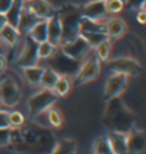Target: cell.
I'll list each match as a JSON object with an SVG mask.
<instances>
[{
    "mask_svg": "<svg viewBox=\"0 0 146 154\" xmlns=\"http://www.w3.org/2000/svg\"><path fill=\"white\" fill-rule=\"evenodd\" d=\"M55 135L50 128L38 125L12 128L11 144L18 154H50L56 145Z\"/></svg>",
    "mask_w": 146,
    "mask_h": 154,
    "instance_id": "cell-1",
    "label": "cell"
},
{
    "mask_svg": "<svg viewBox=\"0 0 146 154\" xmlns=\"http://www.w3.org/2000/svg\"><path fill=\"white\" fill-rule=\"evenodd\" d=\"M106 102L108 104H106L103 122L109 128V131L128 134L131 130L136 127L137 118L135 113L119 98H113Z\"/></svg>",
    "mask_w": 146,
    "mask_h": 154,
    "instance_id": "cell-2",
    "label": "cell"
},
{
    "mask_svg": "<svg viewBox=\"0 0 146 154\" xmlns=\"http://www.w3.org/2000/svg\"><path fill=\"white\" fill-rule=\"evenodd\" d=\"M81 5L77 4H64L58 9V14L62 23V40L60 44L72 41L80 36V22L82 18Z\"/></svg>",
    "mask_w": 146,
    "mask_h": 154,
    "instance_id": "cell-3",
    "label": "cell"
},
{
    "mask_svg": "<svg viewBox=\"0 0 146 154\" xmlns=\"http://www.w3.org/2000/svg\"><path fill=\"white\" fill-rule=\"evenodd\" d=\"M100 69H101V62L99 60V58L96 57L94 49H92L85 57V59L82 60L80 69L75 76V85L80 86L97 79V76L100 75Z\"/></svg>",
    "mask_w": 146,
    "mask_h": 154,
    "instance_id": "cell-4",
    "label": "cell"
},
{
    "mask_svg": "<svg viewBox=\"0 0 146 154\" xmlns=\"http://www.w3.org/2000/svg\"><path fill=\"white\" fill-rule=\"evenodd\" d=\"M58 100V96L54 94L53 90H47V89H41L37 93L31 95L27 100V108L30 116L33 118L38 114L45 113L46 110L53 107Z\"/></svg>",
    "mask_w": 146,
    "mask_h": 154,
    "instance_id": "cell-5",
    "label": "cell"
},
{
    "mask_svg": "<svg viewBox=\"0 0 146 154\" xmlns=\"http://www.w3.org/2000/svg\"><path fill=\"white\" fill-rule=\"evenodd\" d=\"M22 98V90L17 81L11 76H5L0 80V104L7 108H13Z\"/></svg>",
    "mask_w": 146,
    "mask_h": 154,
    "instance_id": "cell-6",
    "label": "cell"
},
{
    "mask_svg": "<svg viewBox=\"0 0 146 154\" xmlns=\"http://www.w3.org/2000/svg\"><path fill=\"white\" fill-rule=\"evenodd\" d=\"M51 57H53V59L50 62V68L54 69L56 73L68 76V77H75L82 63V62L75 60L72 58L67 57L59 48H56V50L54 51V54Z\"/></svg>",
    "mask_w": 146,
    "mask_h": 154,
    "instance_id": "cell-7",
    "label": "cell"
},
{
    "mask_svg": "<svg viewBox=\"0 0 146 154\" xmlns=\"http://www.w3.org/2000/svg\"><path fill=\"white\" fill-rule=\"evenodd\" d=\"M128 86V76L120 72H111L105 81L104 86V99L110 100L119 98Z\"/></svg>",
    "mask_w": 146,
    "mask_h": 154,
    "instance_id": "cell-8",
    "label": "cell"
},
{
    "mask_svg": "<svg viewBox=\"0 0 146 154\" xmlns=\"http://www.w3.org/2000/svg\"><path fill=\"white\" fill-rule=\"evenodd\" d=\"M58 48H59V49L64 53L67 57H69V58H72V59H75V60H78V62L84 60L85 57L92 50L91 45L81 35L77 36L76 38H73L72 41L60 44Z\"/></svg>",
    "mask_w": 146,
    "mask_h": 154,
    "instance_id": "cell-9",
    "label": "cell"
},
{
    "mask_svg": "<svg viewBox=\"0 0 146 154\" xmlns=\"http://www.w3.org/2000/svg\"><path fill=\"white\" fill-rule=\"evenodd\" d=\"M108 67L111 72H120L129 76H137L142 72V67L136 59L131 57H119L115 59H109L108 62Z\"/></svg>",
    "mask_w": 146,
    "mask_h": 154,
    "instance_id": "cell-10",
    "label": "cell"
},
{
    "mask_svg": "<svg viewBox=\"0 0 146 154\" xmlns=\"http://www.w3.org/2000/svg\"><path fill=\"white\" fill-rule=\"evenodd\" d=\"M40 58L37 55V42L31 40L28 36H26V42H24V49L22 51L21 57L14 62V64L24 68V67H32L37 66Z\"/></svg>",
    "mask_w": 146,
    "mask_h": 154,
    "instance_id": "cell-11",
    "label": "cell"
},
{
    "mask_svg": "<svg viewBox=\"0 0 146 154\" xmlns=\"http://www.w3.org/2000/svg\"><path fill=\"white\" fill-rule=\"evenodd\" d=\"M23 7L40 19H49L56 11L47 0H24Z\"/></svg>",
    "mask_w": 146,
    "mask_h": 154,
    "instance_id": "cell-12",
    "label": "cell"
},
{
    "mask_svg": "<svg viewBox=\"0 0 146 154\" xmlns=\"http://www.w3.org/2000/svg\"><path fill=\"white\" fill-rule=\"evenodd\" d=\"M146 139L142 130L132 128L127 134V154H145Z\"/></svg>",
    "mask_w": 146,
    "mask_h": 154,
    "instance_id": "cell-13",
    "label": "cell"
},
{
    "mask_svg": "<svg viewBox=\"0 0 146 154\" xmlns=\"http://www.w3.org/2000/svg\"><path fill=\"white\" fill-rule=\"evenodd\" d=\"M81 13L82 17L92 19V21H101L108 16L104 0H91L81 8Z\"/></svg>",
    "mask_w": 146,
    "mask_h": 154,
    "instance_id": "cell-14",
    "label": "cell"
},
{
    "mask_svg": "<svg viewBox=\"0 0 146 154\" xmlns=\"http://www.w3.org/2000/svg\"><path fill=\"white\" fill-rule=\"evenodd\" d=\"M46 22H47V41L58 48L60 45V40H62V23L59 14H58V9L50 18L46 19Z\"/></svg>",
    "mask_w": 146,
    "mask_h": 154,
    "instance_id": "cell-15",
    "label": "cell"
},
{
    "mask_svg": "<svg viewBox=\"0 0 146 154\" xmlns=\"http://www.w3.org/2000/svg\"><path fill=\"white\" fill-rule=\"evenodd\" d=\"M105 23V31L108 35L109 40H117V38L122 37L127 31V23L119 17H111L106 19Z\"/></svg>",
    "mask_w": 146,
    "mask_h": 154,
    "instance_id": "cell-16",
    "label": "cell"
},
{
    "mask_svg": "<svg viewBox=\"0 0 146 154\" xmlns=\"http://www.w3.org/2000/svg\"><path fill=\"white\" fill-rule=\"evenodd\" d=\"M40 21H41L40 18H37L35 14L28 12L27 9H24V7H23L22 12H21V16H19V19H18L17 31L19 32L21 36H27L28 33H30V31L33 28V26Z\"/></svg>",
    "mask_w": 146,
    "mask_h": 154,
    "instance_id": "cell-17",
    "label": "cell"
},
{
    "mask_svg": "<svg viewBox=\"0 0 146 154\" xmlns=\"http://www.w3.org/2000/svg\"><path fill=\"white\" fill-rule=\"evenodd\" d=\"M113 154H127V134L109 131L106 135Z\"/></svg>",
    "mask_w": 146,
    "mask_h": 154,
    "instance_id": "cell-18",
    "label": "cell"
},
{
    "mask_svg": "<svg viewBox=\"0 0 146 154\" xmlns=\"http://www.w3.org/2000/svg\"><path fill=\"white\" fill-rule=\"evenodd\" d=\"M19 37H21V35L17 31V28L8 25V23L0 30V44L4 48L12 49L16 45V42L19 40Z\"/></svg>",
    "mask_w": 146,
    "mask_h": 154,
    "instance_id": "cell-19",
    "label": "cell"
},
{
    "mask_svg": "<svg viewBox=\"0 0 146 154\" xmlns=\"http://www.w3.org/2000/svg\"><path fill=\"white\" fill-rule=\"evenodd\" d=\"M23 5H24V0H13L11 8H9L8 12L5 13L8 25H11V26L17 28L18 19H19V16H21Z\"/></svg>",
    "mask_w": 146,
    "mask_h": 154,
    "instance_id": "cell-20",
    "label": "cell"
},
{
    "mask_svg": "<svg viewBox=\"0 0 146 154\" xmlns=\"http://www.w3.org/2000/svg\"><path fill=\"white\" fill-rule=\"evenodd\" d=\"M44 67L40 66H32V67H24L22 68V73L24 75V79L32 86H40L41 75H42Z\"/></svg>",
    "mask_w": 146,
    "mask_h": 154,
    "instance_id": "cell-21",
    "label": "cell"
},
{
    "mask_svg": "<svg viewBox=\"0 0 146 154\" xmlns=\"http://www.w3.org/2000/svg\"><path fill=\"white\" fill-rule=\"evenodd\" d=\"M27 36L30 37L31 40L37 42V44L47 40V22H46V19H41L40 22H37Z\"/></svg>",
    "mask_w": 146,
    "mask_h": 154,
    "instance_id": "cell-22",
    "label": "cell"
},
{
    "mask_svg": "<svg viewBox=\"0 0 146 154\" xmlns=\"http://www.w3.org/2000/svg\"><path fill=\"white\" fill-rule=\"evenodd\" d=\"M59 73H56L54 69H51L50 67H46L42 71L41 75V81H40V86L42 89H47V90H53L56 84L58 79H59Z\"/></svg>",
    "mask_w": 146,
    "mask_h": 154,
    "instance_id": "cell-23",
    "label": "cell"
},
{
    "mask_svg": "<svg viewBox=\"0 0 146 154\" xmlns=\"http://www.w3.org/2000/svg\"><path fill=\"white\" fill-rule=\"evenodd\" d=\"M81 32H105V23L100 21H92V19L81 18L80 22V33Z\"/></svg>",
    "mask_w": 146,
    "mask_h": 154,
    "instance_id": "cell-24",
    "label": "cell"
},
{
    "mask_svg": "<svg viewBox=\"0 0 146 154\" xmlns=\"http://www.w3.org/2000/svg\"><path fill=\"white\" fill-rule=\"evenodd\" d=\"M71 89H72L71 77L60 75L59 79H58V81H56L55 86H54V89H53V91H54V94L58 96V98H64V96H67L68 94H69Z\"/></svg>",
    "mask_w": 146,
    "mask_h": 154,
    "instance_id": "cell-25",
    "label": "cell"
},
{
    "mask_svg": "<svg viewBox=\"0 0 146 154\" xmlns=\"http://www.w3.org/2000/svg\"><path fill=\"white\" fill-rule=\"evenodd\" d=\"M77 152V143L71 139L59 140L50 154H76Z\"/></svg>",
    "mask_w": 146,
    "mask_h": 154,
    "instance_id": "cell-26",
    "label": "cell"
},
{
    "mask_svg": "<svg viewBox=\"0 0 146 154\" xmlns=\"http://www.w3.org/2000/svg\"><path fill=\"white\" fill-rule=\"evenodd\" d=\"M45 118L47 121V125L50 128H59L63 125V116L56 108L53 107L49 108L45 112Z\"/></svg>",
    "mask_w": 146,
    "mask_h": 154,
    "instance_id": "cell-27",
    "label": "cell"
},
{
    "mask_svg": "<svg viewBox=\"0 0 146 154\" xmlns=\"http://www.w3.org/2000/svg\"><path fill=\"white\" fill-rule=\"evenodd\" d=\"M94 51L100 62H108L111 55V41L105 40L94 48Z\"/></svg>",
    "mask_w": 146,
    "mask_h": 154,
    "instance_id": "cell-28",
    "label": "cell"
},
{
    "mask_svg": "<svg viewBox=\"0 0 146 154\" xmlns=\"http://www.w3.org/2000/svg\"><path fill=\"white\" fill-rule=\"evenodd\" d=\"M80 35L89 42L92 49L99 45L100 42H103L105 40H109V37L105 32H81Z\"/></svg>",
    "mask_w": 146,
    "mask_h": 154,
    "instance_id": "cell-29",
    "label": "cell"
},
{
    "mask_svg": "<svg viewBox=\"0 0 146 154\" xmlns=\"http://www.w3.org/2000/svg\"><path fill=\"white\" fill-rule=\"evenodd\" d=\"M55 50H56V46H54L47 40L37 44V55L40 59H50Z\"/></svg>",
    "mask_w": 146,
    "mask_h": 154,
    "instance_id": "cell-30",
    "label": "cell"
},
{
    "mask_svg": "<svg viewBox=\"0 0 146 154\" xmlns=\"http://www.w3.org/2000/svg\"><path fill=\"white\" fill-rule=\"evenodd\" d=\"M94 153L97 154H113L110 148V144L108 140V136H100L97 137L94 143Z\"/></svg>",
    "mask_w": 146,
    "mask_h": 154,
    "instance_id": "cell-31",
    "label": "cell"
},
{
    "mask_svg": "<svg viewBox=\"0 0 146 154\" xmlns=\"http://www.w3.org/2000/svg\"><path fill=\"white\" fill-rule=\"evenodd\" d=\"M8 119H9L11 128H18V127L23 126L24 122H26V117H24L23 113L19 112V110H9Z\"/></svg>",
    "mask_w": 146,
    "mask_h": 154,
    "instance_id": "cell-32",
    "label": "cell"
},
{
    "mask_svg": "<svg viewBox=\"0 0 146 154\" xmlns=\"http://www.w3.org/2000/svg\"><path fill=\"white\" fill-rule=\"evenodd\" d=\"M108 14H118L126 8L124 0H104Z\"/></svg>",
    "mask_w": 146,
    "mask_h": 154,
    "instance_id": "cell-33",
    "label": "cell"
},
{
    "mask_svg": "<svg viewBox=\"0 0 146 154\" xmlns=\"http://www.w3.org/2000/svg\"><path fill=\"white\" fill-rule=\"evenodd\" d=\"M12 128H0V148H5L11 144Z\"/></svg>",
    "mask_w": 146,
    "mask_h": 154,
    "instance_id": "cell-34",
    "label": "cell"
},
{
    "mask_svg": "<svg viewBox=\"0 0 146 154\" xmlns=\"http://www.w3.org/2000/svg\"><path fill=\"white\" fill-rule=\"evenodd\" d=\"M146 0H124V4L132 9H145Z\"/></svg>",
    "mask_w": 146,
    "mask_h": 154,
    "instance_id": "cell-35",
    "label": "cell"
},
{
    "mask_svg": "<svg viewBox=\"0 0 146 154\" xmlns=\"http://www.w3.org/2000/svg\"><path fill=\"white\" fill-rule=\"evenodd\" d=\"M9 110H0V128H9V119H8Z\"/></svg>",
    "mask_w": 146,
    "mask_h": 154,
    "instance_id": "cell-36",
    "label": "cell"
},
{
    "mask_svg": "<svg viewBox=\"0 0 146 154\" xmlns=\"http://www.w3.org/2000/svg\"><path fill=\"white\" fill-rule=\"evenodd\" d=\"M13 3V0H0V13L5 14L8 12V9L11 8Z\"/></svg>",
    "mask_w": 146,
    "mask_h": 154,
    "instance_id": "cell-37",
    "label": "cell"
},
{
    "mask_svg": "<svg viewBox=\"0 0 146 154\" xmlns=\"http://www.w3.org/2000/svg\"><path fill=\"white\" fill-rule=\"evenodd\" d=\"M7 66H8L7 55L4 53H0V75H3L7 71Z\"/></svg>",
    "mask_w": 146,
    "mask_h": 154,
    "instance_id": "cell-38",
    "label": "cell"
},
{
    "mask_svg": "<svg viewBox=\"0 0 146 154\" xmlns=\"http://www.w3.org/2000/svg\"><path fill=\"white\" fill-rule=\"evenodd\" d=\"M136 21H137L140 25H145L146 22V12L145 9H138L137 13H136Z\"/></svg>",
    "mask_w": 146,
    "mask_h": 154,
    "instance_id": "cell-39",
    "label": "cell"
},
{
    "mask_svg": "<svg viewBox=\"0 0 146 154\" xmlns=\"http://www.w3.org/2000/svg\"><path fill=\"white\" fill-rule=\"evenodd\" d=\"M7 23H8V22H7L5 14H2V13H0V30H2V28L7 25Z\"/></svg>",
    "mask_w": 146,
    "mask_h": 154,
    "instance_id": "cell-40",
    "label": "cell"
},
{
    "mask_svg": "<svg viewBox=\"0 0 146 154\" xmlns=\"http://www.w3.org/2000/svg\"><path fill=\"white\" fill-rule=\"evenodd\" d=\"M3 48H4V46H3L2 44H0V53H4V51H3ZM4 54H5V53H4Z\"/></svg>",
    "mask_w": 146,
    "mask_h": 154,
    "instance_id": "cell-41",
    "label": "cell"
},
{
    "mask_svg": "<svg viewBox=\"0 0 146 154\" xmlns=\"http://www.w3.org/2000/svg\"><path fill=\"white\" fill-rule=\"evenodd\" d=\"M94 154H97V153H94Z\"/></svg>",
    "mask_w": 146,
    "mask_h": 154,
    "instance_id": "cell-42",
    "label": "cell"
},
{
    "mask_svg": "<svg viewBox=\"0 0 146 154\" xmlns=\"http://www.w3.org/2000/svg\"><path fill=\"white\" fill-rule=\"evenodd\" d=\"M89 2H91V0H89Z\"/></svg>",
    "mask_w": 146,
    "mask_h": 154,
    "instance_id": "cell-43",
    "label": "cell"
}]
</instances>
